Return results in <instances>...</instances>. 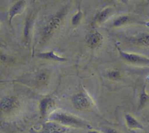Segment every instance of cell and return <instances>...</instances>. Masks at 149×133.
I'll list each match as a JSON object with an SVG mask.
<instances>
[{"label": "cell", "mask_w": 149, "mask_h": 133, "mask_svg": "<svg viewBox=\"0 0 149 133\" xmlns=\"http://www.w3.org/2000/svg\"><path fill=\"white\" fill-rule=\"evenodd\" d=\"M47 118L48 120L56 122L69 128H89L91 127L88 122L83 118L62 110H54Z\"/></svg>", "instance_id": "obj_1"}, {"label": "cell", "mask_w": 149, "mask_h": 133, "mask_svg": "<svg viewBox=\"0 0 149 133\" xmlns=\"http://www.w3.org/2000/svg\"><path fill=\"white\" fill-rule=\"evenodd\" d=\"M66 9H62L53 16L44 26L41 33V40L44 42L49 40L61 26L66 16Z\"/></svg>", "instance_id": "obj_2"}, {"label": "cell", "mask_w": 149, "mask_h": 133, "mask_svg": "<svg viewBox=\"0 0 149 133\" xmlns=\"http://www.w3.org/2000/svg\"><path fill=\"white\" fill-rule=\"evenodd\" d=\"M71 103L74 108L83 111H88L94 104L91 97L84 91H80L73 94L71 98Z\"/></svg>", "instance_id": "obj_3"}, {"label": "cell", "mask_w": 149, "mask_h": 133, "mask_svg": "<svg viewBox=\"0 0 149 133\" xmlns=\"http://www.w3.org/2000/svg\"><path fill=\"white\" fill-rule=\"evenodd\" d=\"M69 128L56 122L48 120L44 123L41 127L36 130L31 128L30 133H66Z\"/></svg>", "instance_id": "obj_4"}, {"label": "cell", "mask_w": 149, "mask_h": 133, "mask_svg": "<svg viewBox=\"0 0 149 133\" xmlns=\"http://www.w3.org/2000/svg\"><path fill=\"white\" fill-rule=\"evenodd\" d=\"M116 48L120 57L125 61L134 65H149V58L140 54L124 51L118 47H116Z\"/></svg>", "instance_id": "obj_5"}, {"label": "cell", "mask_w": 149, "mask_h": 133, "mask_svg": "<svg viewBox=\"0 0 149 133\" xmlns=\"http://www.w3.org/2000/svg\"><path fill=\"white\" fill-rule=\"evenodd\" d=\"M19 104V100L13 96H5L1 98L0 109L2 113L8 114L15 110Z\"/></svg>", "instance_id": "obj_6"}, {"label": "cell", "mask_w": 149, "mask_h": 133, "mask_svg": "<svg viewBox=\"0 0 149 133\" xmlns=\"http://www.w3.org/2000/svg\"><path fill=\"white\" fill-rule=\"evenodd\" d=\"M55 106V101L51 96H45L41 99L39 103V110L41 117L43 118L48 117L53 112Z\"/></svg>", "instance_id": "obj_7"}, {"label": "cell", "mask_w": 149, "mask_h": 133, "mask_svg": "<svg viewBox=\"0 0 149 133\" xmlns=\"http://www.w3.org/2000/svg\"><path fill=\"white\" fill-rule=\"evenodd\" d=\"M26 6V0H18L10 7L8 12V19L10 26H12V21L13 19L15 16L20 15L24 11Z\"/></svg>", "instance_id": "obj_8"}, {"label": "cell", "mask_w": 149, "mask_h": 133, "mask_svg": "<svg viewBox=\"0 0 149 133\" xmlns=\"http://www.w3.org/2000/svg\"><path fill=\"white\" fill-rule=\"evenodd\" d=\"M34 24V15L33 13L27 16L23 28V38L26 45L29 46L31 40Z\"/></svg>", "instance_id": "obj_9"}, {"label": "cell", "mask_w": 149, "mask_h": 133, "mask_svg": "<svg viewBox=\"0 0 149 133\" xmlns=\"http://www.w3.org/2000/svg\"><path fill=\"white\" fill-rule=\"evenodd\" d=\"M104 37L98 31H94L90 33L86 37V44L91 49H96L100 47L103 42Z\"/></svg>", "instance_id": "obj_10"}, {"label": "cell", "mask_w": 149, "mask_h": 133, "mask_svg": "<svg viewBox=\"0 0 149 133\" xmlns=\"http://www.w3.org/2000/svg\"><path fill=\"white\" fill-rule=\"evenodd\" d=\"M113 10L112 8H105L98 12L94 17L92 24L99 26L105 22L113 14Z\"/></svg>", "instance_id": "obj_11"}, {"label": "cell", "mask_w": 149, "mask_h": 133, "mask_svg": "<svg viewBox=\"0 0 149 133\" xmlns=\"http://www.w3.org/2000/svg\"><path fill=\"white\" fill-rule=\"evenodd\" d=\"M37 57L44 60H47L49 61H54L57 62H64L67 60L66 57L61 56L55 52L54 51H48L38 52L37 54Z\"/></svg>", "instance_id": "obj_12"}, {"label": "cell", "mask_w": 149, "mask_h": 133, "mask_svg": "<svg viewBox=\"0 0 149 133\" xmlns=\"http://www.w3.org/2000/svg\"><path fill=\"white\" fill-rule=\"evenodd\" d=\"M126 125L130 130H144L143 125L133 116L130 114H126L124 116Z\"/></svg>", "instance_id": "obj_13"}, {"label": "cell", "mask_w": 149, "mask_h": 133, "mask_svg": "<svg viewBox=\"0 0 149 133\" xmlns=\"http://www.w3.org/2000/svg\"><path fill=\"white\" fill-rule=\"evenodd\" d=\"M130 41L135 44L149 47V34L146 33H140L131 37Z\"/></svg>", "instance_id": "obj_14"}, {"label": "cell", "mask_w": 149, "mask_h": 133, "mask_svg": "<svg viewBox=\"0 0 149 133\" xmlns=\"http://www.w3.org/2000/svg\"><path fill=\"white\" fill-rule=\"evenodd\" d=\"M83 13L82 10H81L80 6L79 5L77 8V10H76L75 13L73 15V16L71 18L70 23L72 26L74 28L77 27L81 23V22L83 19Z\"/></svg>", "instance_id": "obj_15"}, {"label": "cell", "mask_w": 149, "mask_h": 133, "mask_svg": "<svg viewBox=\"0 0 149 133\" xmlns=\"http://www.w3.org/2000/svg\"><path fill=\"white\" fill-rule=\"evenodd\" d=\"M131 20L130 16L127 15H122L116 19H115L112 22V26L114 27H119L127 24L130 22Z\"/></svg>", "instance_id": "obj_16"}, {"label": "cell", "mask_w": 149, "mask_h": 133, "mask_svg": "<svg viewBox=\"0 0 149 133\" xmlns=\"http://www.w3.org/2000/svg\"><path fill=\"white\" fill-rule=\"evenodd\" d=\"M149 102V94L146 91V88L144 86L142 88L141 92L139 96V109H142L146 106Z\"/></svg>", "instance_id": "obj_17"}, {"label": "cell", "mask_w": 149, "mask_h": 133, "mask_svg": "<svg viewBox=\"0 0 149 133\" xmlns=\"http://www.w3.org/2000/svg\"><path fill=\"white\" fill-rule=\"evenodd\" d=\"M107 76L111 80H117L120 78V72L118 69H112L107 72Z\"/></svg>", "instance_id": "obj_18"}, {"label": "cell", "mask_w": 149, "mask_h": 133, "mask_svg": "<svg viewBox=\"0 0 149 133\" xmlns=\"http://www.w3.org/2000/svg\"><path fill=\"white\" fill-rule=\"evenodd\" d=\"M104 133H120V132L115 128H108L104 131Z\"/></svg>", "instance_id": "obj_19"}, {"label": "cell", "mask_w": 149, "mask_h": 133, "mask_svg": "<svg viewBox=\"0 0 149 133\" xmlns=\"http://www.w3.org/2000/svg\"><path fill=\"white\" fill-rule=\"evenodd\" d=\"M87 133H101L99 131H97V130H93V129H90Z\"/></svg>", "instance_id": "obj_20"}, {"label": "cell", "mask_w": 149, "mask_h": 133, "mask_svg": "<svg viewBox=\"0 0 149 133\" xmlns=\"http://www.w3.org/2000/svg\"><path fill=\"white\" fill-rule=\"evenodd\" d=\"M119 2H120L122 4H127L129 0H118Z\"/></svg>", "instance_id": "obj_21"}, {"label": "cell", "mask_w": 149, "mask_h": 133, "mask_svg": "<svg viewBox=\"0 0 149 133\" xmlns=\"http://www.w3.org/2000/svg\"><path fill=\"white\" fill-rule=\"evenodd\" d=\"M36 0H33V2H35Z\"/></svg>", "instance_id": "obj_22"}, {"label": "cell", "mask_w": 149, "mask_h": 133, "mask_svg": "<svg viewBox=\"0 0 149 133\" xmlns=\"http://www.w3.org/2000/svg\"><path fill=\"white\" fill-rule=\"evenodd\" d=\"M147 3L148 4H149V0H147Z\"/></svg>", "instance_id": "obj_23"}, {"label": "cell", "mask_w": 149, "mask_h": 133, "mask_svg": "<svg viewBox=\"0 0 149 133\" xmlns=\"http://www.w3.org/2000/svg\"><path fill=\"white\" fill-rule=\"evenodd\" d=\"M80 1H82V0H80Z\"/></svg>", "instance_id": "obj_24"}]
</instances>
